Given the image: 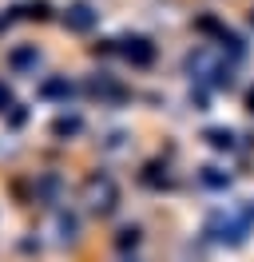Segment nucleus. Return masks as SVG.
Wrapping results in <instances>:
<instances>
[{"mask_svg": "<svg viewBox=\"0 0 254 262\" xmlns=\"http://www.w3.org/2000/svg\"><path fill=\"white\" fill-rule=\"evenodd\" d=\"M250 107H254V92H250Z\"/></svg>", "mask_w": 254, "mask_h": 262, "instance_id": "1", "label": "nucleus"}]
</instances>
